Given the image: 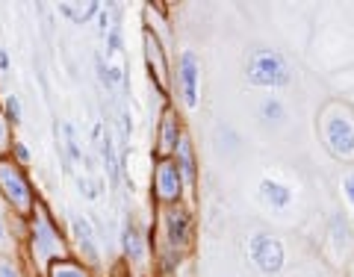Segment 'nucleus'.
<instances>
[{"label":"nucleus","instance_id":"1","mask_svg":"<svg viewBox=\"0 0 354 277\" xmlns=\"http://www.w3.org/2000/svg\"><path fill=\"white\" fill-rule=\"evenodd\" d=\"M21 260L27 262V269L32 277H44V271L50 269L57 260H65V257H74L71 254V242H68V233H62L57 218H53L50 207L39 201L32 216L27 218V239L21 245Z\"/></svg>","mask_w":354,"mask_h":277},{"label":"nucleus","instance_id":"2","mask_svg":"<svg viewBox=\"0 0 354 277\" xmlns=\"http://www.w3.org/2000/svg\"><path fill=\"white\" fill-rule=\"evenodd\" d=\"M195 213L189 204H177L157 209V225H153L151 236V254L153 251H169L177 257H189L195 245Z\"/></svg>","mask_w":354,"mask_h":277},{"label":"nucleus","instance_id":"3","mask_svg":"<svg viewBox=\"0 0 354 277\" xmlns=\"http://www.w3.org/2000/svg\"><path fill=\"white\" fill-rule=\"evenodd\" d=\"M0 201L6 204L9 216H18V218H30L36 204L41 201L30 171L9 157L0 160Z\"/></svg>","mask_w":354,"mask_h":277},{"label":"nucleus","instance_id":"4","mask_svg":"<svg viewBox=\"0 0 354 277\" xmlns=\"http://www.w3.org/2000/svg\"><path fill=\"white\" fill-rule=\"evenodd\" d=\"M319 136L328 153L339 162H354V113L346 104H328L319 115Z\"/></svg>","mask_w":354,"mask_h":277},{"label":"nucleus","instance_id":"5","mask_svg":"<svg viewBox=\"0 0 354 277\" xmlns=\"http://www.w3.org/2000/svg\"><path fill=\"white\" fill-rule=\"evenodd\" d=\"M177 101L180 113H192L201 101V59L195 50H180L171 62V104Z\"/></svg>","mask_w":354,"mask_h":277},{"label":"nucleus","instance_id":"6","mask_svg":"<svg viewBox=\"0 0 354 277\" xmlns=\"http://www.w3.org/2000/svg\"><path fill=\"white\" fill-rule=\"evenodd\" d=\"M245 80L257 88H283V86H290L292 71L281 50L257 48L245 59Z\"/></svg>","mask_w":354,"mask_h":277},{"label":"nucleus","instance_id":"7","mask_svg":"<svg viewBox=\"0 0 354 277\" xmlns=\"http://www.w3.org/2000/svg\"><path fill=\"white\" fill-rule=\"evenodd\" d=\"M151 201L157 209L186 204V183L174 160H153L151 165Z\"/></svg>","mask_w":354,"mask_h":277},{"label":"nucleus","instance_id":"8","mask_svg":"<svg viewBox=\"0 0 354 277\" xmlns=\"http://www.w3.org/2000/svg\"><path fill=\"white\" fill-rule=\"evenodd\" d=\"M118 251H121V260H124V265L130 269V274H145V271H148V265L153 262L151 236L145 233V227H142L133 216H127V218H124V225H121Z\"/></svg>","mask_w":354,"mask_h":277},{"label":"nucleus","instance_id":"9","mask_svg":"<svg viewBox=\"0 0 354 277\" xmlns=\"http://www.w3.org/2000/svg\"><path fill=\"white\" fill-rule=\"evenodd\" d=\"M186 121L180 106H174L171 101L162 104V113L157 118V130H153V160H174L180 142L186 139Z\"/></svg>","mask_w":354,"mask_h":277},{"label":"nucleus","instance_id":"10","mask_svg":"<svg viewBox=\"0 0 354 277\" xmlns=\"http://www.w3.org/2000/svg\"><path fill=\"white\" fill-rule=\"evenodd\" d=\"M68 242L71 254L92 271H101V242H97L95 225L86 216H71L68 221Z\"/></svg>","mask_w":354,"mask_h":277},{"label":"nucleus","instance_id":"11","mask_svg":"<svg viewBox=\"0 0 354 277\" xmlns=\"http://www.w3.org/2000/svg\"><path fill=\"white\" fill-rule=\"evenodd\" d=\"M142 57H145L151 80L157 83V88H160L165 97H171V62L165 59L162 39L153 30H148V27L142 30Z\"/></svg>","mask_w":354,"mask_h":277},{"label":"nucleus","instance_id":"12","mask_svg":"<svg viewBox=\"0 0 354 277\" xmlns=\"http://www.w3.org/2000/svg\"><path fill=\"white\" fill-rule=\"evenodd\" d=\"M248 257L263 274H281L286 262V248L274 233H254L248 239Z\"/></svg>","mask_w":354,"mask_h":277},{"label":"nucleus","instance_id":"13","mask_svg":"<svg viewBox=\"0 0 354 277\" xmlns=\"http://www.w3.org/2000/svg\"><path fill=\"white\" fill-rule=\"evenodd\" d=\"M174 162H177V169H180L183 183H186V204L192 207L195 192H198V153H195V142H192L189 133H186V139L180 142V148H177Z\"/></svg>","mask_w":354,"mask_h":277},{"label":"nucleus","instance_id":"14","mask_svg":"<svg viewBox=\"0 0 354 277\" xmlns=\"http://www.w3.org/2000/svg\"><path fill=\"white\" fill-rule=\"evenodd\" d=\"M257 195L266 207L278 209V213L281 209H290V204H292V189L286 183L274 180V177H263L260 186H257Z\"/></svg>","mask_w":354,"mask_h":277},{"label":"nucleus","instance_id":"15","mask_svg":"<svg viewBox=\"0 0 354 277\" xmlns=\"http://www.w3.org/2000/svg\"><path fill=\"white\" fill-rule=\"evenodd\" d=\"M44 277H97V271H92L88 265H83L77 257H65V260H57L50 265Z\"/></svg>","mask_w":354,"mask_h":277},{"label":"nucleus","instance_id":"16","mask_svg":"<svg viewBox=\"0 0 354 277\" xmlns=\"http://www.w3.org/2000/svg\"><path fill=\"white\" fill-rule=\"evenodd\" d=\"M101 153H104V169H106V177H109V183H118L121 177V153H115V139H113V133H106V136L101 139Z\"/></svg>","mask_w":354,"mask_h":277},{"label":"nucleus","instance_id":"17","mask_svg":"<svg viewBox=\"0 0 354 277\" xmlns=\"http://www.w3.org/2000/svg\"><path fill=\"white\" fill-rule=\"evenodd\" d=\"M101 6L104 3H97V0H88V3H59L62 15L74 21V24H88V21L101 12Z\"/></svg>","mask_w":354,"mask_h":277},{"label":"nucleus","instance_id":"18","mask_svg":"<svg viewBox=\"0 0 354 277\" xmlns=\"http://www.w3.org/2000/svg\"><path fill=\"white\" fill-rule=\"evenodd\" d=\"M260 118L266 121V124H272V127H281L283 121H286V106H283L281 97H263Z\"/></svg>","mask_w":354,"mask_h":277},{"label":"nucleus","instance_id":"19","mask_svg":"<svg viewBox=\"0 0 354 277\" xmlns=\"http://www.w3.org/2000/svg\"><path fill=\"white\" fill-rule=\"evenodd\" d=\"M0 277H32L21 254H0Z\"/></svg>","mask_w":354,"mask_h":277},{"label":"nucleus","instance_id":"20","mask_svg":"<svg viewBox=\"0 0 354 277\" xmlns=\"http://www.w3.org/2000/svg\"><path fill=\"white\" fill-rule=\"evenodd\" d=\"M62 142H65V165H80L83 162V148H80V142H77V133L71 124H62Z\"/></svg>","mask_w":354,"mask_h":277},{"label":"nucleus","instance_id":"21","mask_svg":"<svg viewBox=\"0 0 354 277\" xmlns=\"http://www.w3.org/2000/svg\"><path fill=\"white\" fill-rule=\"evenodd\" d=\"M15 139H18V136H15V127L9 124V118H6V113H3V106H0V160L12 153Z\"/></svg>","mask_w":354,"mask_h":277},{"label":"nucleus","instance_id":"22","mask_svg":"<svg viewBox=\"0 0 354 277\" xmlns=\"http://www.w3.org/2000/svg\"><path fill=\"white\" fill-rule=\"evenodd\" d=\"M0 106H3V113H6V118H9V124H12V127H21V118H24V113H21L18 95H6L3 101H0Z\"/></svg>","mask_w":354,"mask_h":277},{"label":"nucleus","instance_id":"23","mask_svg":"<svg viewBox=\"0 0 354 277\" xmlns=\"http://www.w3.org/2000/svg\"><path fill=\"white\" fill-rule=\"evenodd\" d=\"M330 230H334V239L342 242V245H346V242L351 239L348 221H346V216H342V213H334V216H330Z\"/></svg>","mask_w":354,"mask_h":277},{"label":"nucleus","instance_id":"24","mask_svg":"<svg viewBox=\"0 0 354 277\" xmlns=\"http://www.w3.org/2000/svg\"><path fill=\"white\" fill-rule=\"evenodd\" d=\"M9 160L18 162V165H24V169H27V165H30V148H27L21 139H15V145H12V153H9Z\"/></svg>","mask_w":354,"mask_h":277},{"label":"nucleus","instance_id":"25","mask_svg":"<svg viewBox=\"0 0 354 277\" xmlns=\"http://www.w3.org/2000/svg\"><path fill=\"white\" fill-rule=\"evenodd\" d=\"M342 195H346V204H348L351 216H354V171H348L346 180H342Z\"/></svg>","mask_w":354,"mask_h":277},{"label":"nucleus","instance_id":"26","mask_svg":"<svg viewBox=\"0 0 354 277\" xmlns=\"http://www.w3.org/2000/svg\"><path fill=\"white\" fill-rule=\"evenodd\" d=\"M9 242V216L0 213V245H6Z\"/></svg>","mask_w":354,"mask_h":277},{"label":"nucleus","instance_id":"27","mask_svg":"<svg viewBox=\"0 0 354 277\" xmlns=\"http://www.w3.org/2000/svg\"><path fill=\"white\" fill-rule=\"evenodd\" d=\"M9 71V53L0 48V74H6Z\"/></svg>","mask_w":354,"mask_h":277},{"label":"nucleus","instance_id":"28","mask_svg":"<svg viewBox=\"0 0 354 277\" xmlns=\"http://www.w3.org/2000/svg\"><path fill=\"white\" fill-rule=\"evenodd\" d=\"M348 274H351V277H354V260H351V265H348Z\"/></svg>","mask_w":354,"mask_h":277}]
</instances>
